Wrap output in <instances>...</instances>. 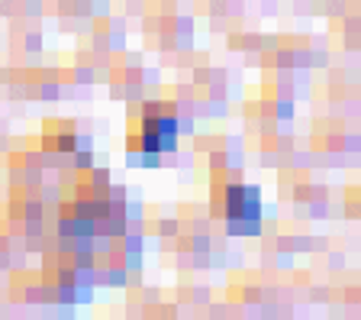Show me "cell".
<instances>
[{
	"label": "cell",
	"instance_id": "cell-1",
	"mask_svg": "<svg viewBox=\"0 0 361 320\" xmlns=\"http://www.w3.org/2000/svg\"><path fill=\"white\" fill-rule=\"evenodd\" d=\"M226 211H229V230L233 233H258V191L255 188H229V198H226Z\"/></svg>",
	"mask_w": 361,
	"mask_h": 320
},
{
	"label": "cell",
	"instance_id": "cell-2",
	"mask_svg": "<svg viewBox=\"0 0 361 320\" xmlns=\"http://www.w3.org/2000/svg\"><path fill=\"white\" fill-rule=\"evenodd\" d=\"M178 146V123L174 117H158V114H149L142 126V149L149 155H158V153H171Z\"/></svg>",
	"mask_w": 361,
	"mask_h": 320
}]
</instances>
